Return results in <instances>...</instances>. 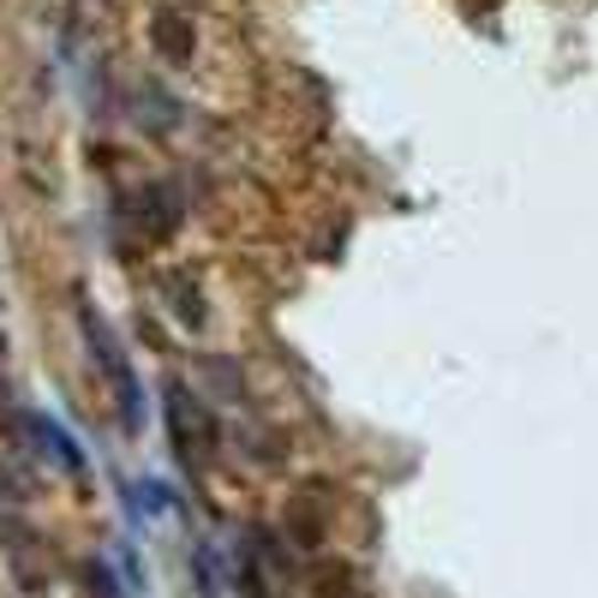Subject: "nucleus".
I'll use <instances>...</instances> for the list:
<instances>
[{"label": "nucleus", "mask_w": 598, "mask_h": 598, "mask_svg": "<svg viewBox=\"0 0 598 598\" xmlns=\"http://www.w3.org/2000/svg\"><path fill=\"white\" fill-rule=\"evenodd\" d=\"M24 431H31L42 455H54V461L66 466V473H78V466H84V455H78V449H72V437H66L61 426H54V419H42V413H31V419H24Z\"/></svg>", "instance_id": "f03ea898"}, {"label": "nucleus", "mask_w": 598, "mask_h": 598, "mask_svg": "<svg viewBox=\"0 0 598 598\" xmlns=\"http://www.w3.org/2000/svg\"><path fill=\"white\" fill-rule=\"evenodd\" d=\"M84 335H91V354H96L102 377H108L114 401H120V419H126V431H138V377H133V366H126L120 342H114V335H108V324H102V317H91V312H84Z\"/></svg>", "instance_id": "f257e3e1"}, {"label": "nucleus", "mask_w": 598, "mask_h": 598, "mask_svg": "<svg viewBox=\"0 0 598 598\" xmlns=\"http://www.w3.org/2000/svg\"><path fill=\"white\" fill-rule=\"evenodd\" d=\"M156 42L180 54V49H186V42H192V36H186V24H180V19H162V24H156Z\"/></svg>", "instance_id": "7ed1b4c3"}]
</instances>
